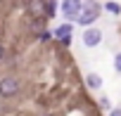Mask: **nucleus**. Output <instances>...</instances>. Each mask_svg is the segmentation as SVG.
Returning <instances> with one entry per match:
<instances>
[{
  "instance_id": "nucleus-1",
  "label": "nucleus",
  "mask_w": 121,
  "mask_h": 116,
  "mask_svg": "<svg viewBox=\"0 0 121 116\" xmlns=\"http://www.w3.org/2000/svg\"><path fill=\"white\" fill-rule=\"evenodd\" d=\"M19 90H22V81L17 76H3L0 78V97L10 99V97L19 95Z\"/></svg>"
},
{
  "instance_id": "nucleus-2",
  "label": "nucleus",
  "mask_w": 121,
  "mask_h": 116,
  "mask_svg": "<svg viewBox=\"0 0 121 116\" xmlns=\"http://www.w3.org/2000/svg\"><path fill=\"white\" fill-rule=\"evenodd\" d=\"M97 10H100V7H97L95 3H93L90 7H83V12L78 14V19H76V21H78L81 26H86V29H88V26H93V24L97 21V17H100V12H97Z\"/></svg>"
},
{
  "instance_id": "nucleus-3",
  "label": "nucleus",
  "mask_w": 121,
  "mask_h": 116,
  "mask_svg": "<svg viewBox=\"0 0 121 116\" xmlns=\"http://www.w3.org/2000/svg\"><path fill=\"white\" fill-rule=\"evenodd\" d=\"M100 43H102V31L95 29V26H88L83 31V45L86 47H97Z\"/></svg>"
},
{
  "instance_id": "nucleus-4",
  "label": "nucleus",
  "mask_w": 121,
  "mask_h": 116,
  "mask_svg": "<svg viewBox=\"0 0 121 116\" xmlns=\"http://www.w3.org/2000/svg\"><path fill=\"white\" fill-rule=\"evenodd\" d=\"M62 10H64L67 19H78V14L83 12V3H78V0H64Z\"/></svg>"
},
{
  "instance_id": "nucleus-5",
  "label": "nucleus",
  "mask_w": 121,
  "mask_h": 116,
  "mask_svg": "<svg viewBox=\"0 0 121 116\" xmlns=\"http://www.w3.org/2000/svg\"><path fill=\"white\" fill-rule=\"evenodd\" d=\"M55 38L62 43V45H69L71 43V24H59L55 29Z\"/></svg>"
},
{
  "instance_id": "nucleus-6",
  "label": "nucleus",
  "mask_w": 121,
  "mask_h": 116,
  "mask_svg": "<svg viewBox=\"0 0 121 116\" xmlns=\"http://www.w3.org/2000/svg\"><path fill=\"white\" fill-rule=\"evenodd\" d=\"M102 85H104V81H102L100 74H88V76H86V88H90V90H100Z\"/></svg>"
},
{
  "instance_id": "nucleus-7",
  "label": "nucleus",
  "mask_w": 121,
  "mask_h": 116,
  "mask_svg": "<svg viewBox=\"0 0 121 116\" xmlns=\"http://www.w3.org/2000/svg\"><path fill=\"white\" fill-rule=\"evenodd\" d=\"M38 7L43 10V14H45V17H55V14H57V3H52V0L38 3Z\"/></svg>"
},
{
  "instance_id": "nucleus-8",
  "label": "nucleus",
  "mask_w": 121,
  "mask_h": 116,
  "mask_svg": "<svg viewBox=\"0 0 121 116\" xmlns=\"http://www.w3.org/2000/svg\"><path fill=\"white\" fill-rule=\"evenodd\" d=\"M104 10L116 17V14H121V3H116V0H107V3H104Z\"/></svg>"
},
{
  "instance_id": "nucleus-9",
  "label": "nucleus",
  "mask_w": 121,
  "mask_h": 116,
  "mask_svg": "<svg viewBox=\"0 0 121 116\" xmlns=\"http://www.w3.org/2000/svg\"><path fill=\"white\" fill-rule=\"evenodd\" d=\"M43 24H45L43 19H33V21H31V29H33V31L38 33V31H43Z\"/></svg>"
},
{
  "instance_id": "nucleus-10",
  "label": "nucleus",
  "mask_w": 121,
  "mask_h": 116,
  "mask_svg": "<svg viewBox=\"0 0 121 116\" xmlns=\"http://www.w3.org/2000/svg\"><path fill=\"white\" fill-rule=\"evenodd\" d=\"M114 69H116V71L121 74V52H119V54L114 57Z\"/></svg>"
},
{
  "instance_id": "nucleus-11",
  "label": "nucleus",
  "mask_w": 121,
  "mask_h": 116,
  "mask_svg": "<svg viewBox=\"0 0 121 116\" xmlns=\"http://www.w3.org/2000/svg\"><path fill=\"white\" fill-rule=\"evenodd\" d=\"M109 116H121V109H119V107H114V109L109 111Z\"/></svg>"
},
{
  "instance_id": "nucleus-12",
  "label": "nucleus",
  "mask_w": 121,
  "mask_h": 116,
  "mask_svg": "<svg viewBox=\"0 0 121 116\" xmlns=\"http://www.w3.org/2000/svg\"><path fill=\"white\" fill-rule=\"evenodd\" d=\"M3 59H5V47L0 45V62H3Z\"/></svg>"
}]
</instances>
